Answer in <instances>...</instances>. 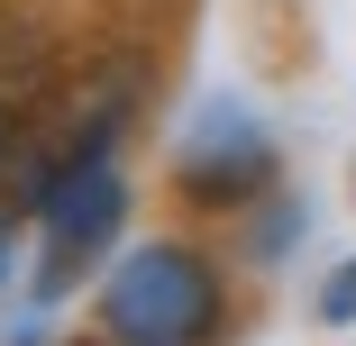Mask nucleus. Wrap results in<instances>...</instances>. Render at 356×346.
<instances>
[{"mask_svg":"<svg viewBox=\"0 0 356 346\" xmlns=\"http://www.w3.org/2000/svg\"><path fill=\"white\" fill-rule=\"evenodd\" d=\"M101 328L110 346H210L220 337V273L201 246L147 237L101 273Z\"/></svg>","mask_w":356,"mask_h":346,"instance_id":"obj_1","label":"nucleus"},{"mask_svg":"<svg viewBox=\"0 0 356 346\" xmlns=\"http://www.w3.org/2000/svg\"><path fill=\"white\" fill-rule=\"evenodd\" d=\"M119 219H128V182H119L110 146L74 155V164L46 182V200H37V273H28L37 292H28V301H64V292L110 255Z\"/></svg>","mask_w":356,"mask_h":346,"instance_id":"obj_2","label":"nucleus"},{"mask_svg":"<svg viewBox=\"0 0 356 346\" xmlns=\"http://www.w3.org/2000/svg\"><path fill=\"white\" fill-rule=\"evenodd\" d=\"M274 173V146H265V128L247 110H210L192 137H183V182L201 200H247L256 182Z\"/></svg>","mask_w":356,"mask_h":346,"instance_id":"obj_3","label":"nucleus"},{"mask_svg":"<svg viewBox=\"0 0 356 346\" xmlns=\"http://www.w3.org/2000/svg\"><path fill=\"white\" fill-rule=\"evenodd\" d=\"M311 310H320V328H356V255L320 283V301H311Z\"/></svg>","mask_w":356,"mask_h":346,"instance_id":"obj_4","label":"nucleus"}]
</instances>
